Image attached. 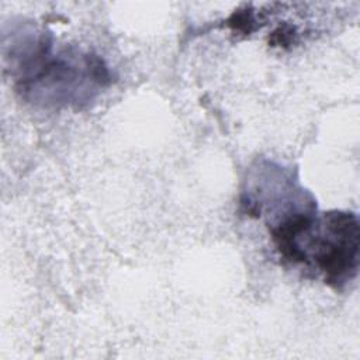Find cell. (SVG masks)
<instances>
[{
    "label": "cell",
    "instance_id": "6da1fadb",
    "mask_svg": "<svg viewBox=\"0 0 360 360\" xmlns=\"http://www.w3.org/2000/svg\"><path fill=\"white\" fill-rule=\"evenodd\" d=\"M359 219L353 212L330 211L298 233L281 255L291 263L314 260L328 284L342 288L359 267Z\"/></svg>",
    "mask_w": 360,
    "mask_h": 360
}]
</instances>
